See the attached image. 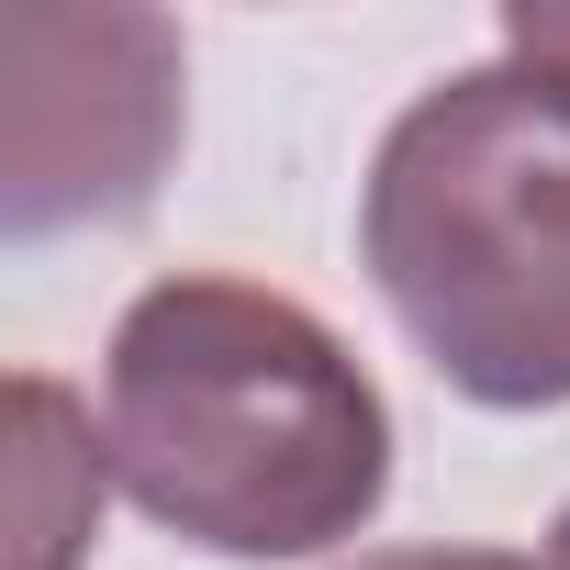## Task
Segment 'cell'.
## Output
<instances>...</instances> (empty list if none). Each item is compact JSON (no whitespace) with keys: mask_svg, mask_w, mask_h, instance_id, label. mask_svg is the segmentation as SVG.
<instances>
[{"mask_svg":"<svg viewBox=\"0 0 570 570\" xmlns=\"http://www.w3.org/2000/svg\"><path fill=\"white\" fill-rule=\"evenodd\" d=\"M101 459L213 559H314L381 514L392 403L314 303L235 268H179L112 325Z\"/></svg>","mask_w":570,"mask_h":570,"instance_id":"obj_1","label":"cell"},{"mask_svg":"<svg viewBox=\"0 0 570 570\" xmlns=\"http://www.w3.org/2000/svg\"><path fill=\"white\" fill-rule=\"evenodd\" d=\"M358 257L459 403H570V101L514 57L403 101L358 190Z\"/></svg>","mask_w":570,"mask_h":570,"instance_id":"obj_2","label":"cell"},{"mask_svg":"<svg viewBox=\"0 0 570 570\" xmlns=\"http://www.w3.org/2000/svg\"><path fill=\"white\" fill-rule=\"evenodd\" d=\"M12 190L0 224H124L179 146V35L157 12H12Z\"/></svg>","mask_w":570,"mask_h":570,"instance_id":"obj_3","label":"cell"},{"mask_svg":"<svg viewBox=\"0 0 570 570\" xmlns=\"http://www.w3.org/2000/svg\"><path fill=\"white\" fill-rule=\"evenodd\" d=\"M12 414H23V570H68L79 537L101 525V459L68 448L57 381H12Z\"/></svg>","mask_w":570,"mask_h":570,"instance_id":"obj_4","label":"cell"},{"mask_svg":"<svg viewBox=\"0 0 570 570\" xmlns=\"http://www.w3.org/2000/svg\"><path fill=\"white\" fill-rule=\"evenodd\" d=\"M503 57L570 101V0H503Z\"/></svg>","mask_w":570,"mask_h":570,"instance_id":"obj_5","label":"cell"},{"mask_svg":"<svg viewBox=\"0 0 570 570\" xmlns=\"http://www.w3.org/2000/svg\"><path fill=\"white\" fill-rule=\"evenodd\" d=\"M336 570H548V559H514V548H358Z\"/></svg>","mask_w":570,"mask_h":570,"instance_id":"obj_6","label":"cell"},{"mask_svg":"<svg viewBox=\"0 0 570 570\" xmlns=\"http://www.w3.org/2000/svg\"><path fill=\"white\" fill-rule=\"evenodd\" d=\"M548 570H570V503H559V525H548Z\"/></svg>","mask_w":570,"mask_h":570,"instance_id":"obj_7","label":"cell"}]
</instances>
